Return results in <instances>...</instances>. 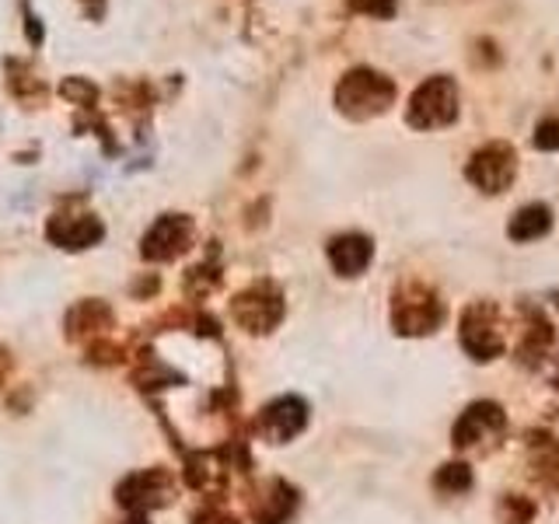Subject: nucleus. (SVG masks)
<instances>
[{"mask_svg": "<svg viewBox=\"0 0 559 524\" xmlns=\"http://www.w3.org/2000/svg\"><path fill=\"white\" fill-rule=\"evenodd\" d=\"M395 102V84L378 70H349L336 84V105L354 119H367L384 112Z\"/></svg>", "mask_w": 559, "mask_h": 524, "instance_id": "1", "label": "nucleus"}, {"mask_svg": "<svg viewBox=\"0 0 559 524\" xmlns=\"http://www.w3.org/2000/svg\"><path fill=\"white\" fill-rule=\"evenodd\" d=\"M459 116V87L451 78H430L409 98V127L437 130Z\"/></svg>", "mask_w": 559, "mask_h": 524, "instance_id": "2", "label": "nucleus"}, {"mask_svg": "<svg viewBox=\"0 0 559 524\" xmlns=\"http://www.w3.org/2000/svg\"><path fill=\"white\" fill-rule=\"evenodd\" d=\"M116 497L130 514H147L154 507H165L175 500V479L168 468H144L122 479Z\"/></svg>", "mask_w": 559, "mask_h": 524, "instance_id": "3", "label": "nucleus"}, {"mask_svg": "<svg viewBox=\"0 0 559 524\" xmlns=\"http://www.w3.org/2000/svg\"><path fill=\"white\" fill-rule=\"evenodd\" d=\"M444 311L441 301L433 297V290L409 284L395 294V329L402 336H424V332H433L441 325Z\"/></svg>", "mask_w": 559, "mask_h": 524, "instance_id": "4", "label": "nucleus"}, {"mask_svg": "<svg viewBox=\"0 0 559 524\" xmlns=\"http://www.w3.org/2000/svg\"><path fill=\"white\" fill-rule=\"evenodd\" d=\"M231 314L241 329L249 332H270L280 319H284V297L273 284H255L241 290L231 301Z\"/></svg>", "mask_w": 559, "mask_h": 524, "instance_id": "5", "label": "nucleus"}, {"mask_svg": "<svg viewBox=\"0 0 559 524\" xmlns=\"http://www.w3.org/2000/svg\"><path fill=\"white\" fill-rule=\"evenodd\" d=\"M462 346L472 360H493L503 354V336L497 329V311L489 305H472L462 314Z\"/></svg>", "mask_w": 559, "mask_h": 524, "instance_id": "6", "label": "nucleus"}, {"mask_svg": "<svg viewBox=\"0 0 559 524\" xmlns=\"http://www.w3.org/2000/svg\"><path fill=\"white\" fill-rule=\"evenodd\" d=\"M518 171V157H514V147L507 144H486L483 151L472 154L468 162V182L479 186L483 192H503L511 186Z\"/></svg>", "mask_w": 559, "mask_h": 524, "instance_id": "7", "label": "nucleus"}, {"mask_svg": "<svg viewBox=\"0 0 559 524\" xmlns=\"http://www.w3.org/2000/svg\"><path fill=\"white\" fill-rule=\"evenodd\" d=\"M503 430H507V416L497 402H476V406H468L459 424H454V448H462V451L483 448V441L500 437Z\"/></svg>", "mask_w": 559, "mask_h": 524, "instance_id": "8", "label": "nucleus"}, {"mask_svg": "<svg viewBox=\"0 0 559 524\" xmlns=\"http://www.w3.org/2000/svg\"><path fill=\"white\" fill-rule=\"evenodd\" d=\"M305 424H308V406L301 398L287 395V398L270 402V406L259 413L255 430L266 437L270 444H284V441H290V437L301 433Z\"/></svg>", "mask_w": 559, "mask_h": 524, "instance_id": "9", "label": "nucleus"}, {"mask_svg": "<svg viewBox=\"0 0 559 524\" xmlns=\"http://www.w3.org/2000/svg\"><path fill=\"white\" fill-rule=\"evenodd\" d=\"M189 241H192V224H189V217L168 214V217H162L147 231V238H144V259H151V262L175 259V255H182L189 249Z\"/></svg>", "mask_w": 559, "mask_h": 524, "instance_id": "10", "label": "nucleus"}, {"mask_svg": "<svg viewBox=\"0 0 559 524\" xmlns=\"http://www.w3.org/2000/svg\"><path fill=\"white\" fill-rule=\"evenodd\" d=\"M297 507V493L287 486V483H266L259 489V500L252 503V517L259 524H287V517L294 514Z\"/></svg>", "mask_w": 559, "mask_h": 524, "instance_id": "11", "label": "nucleus"}, {"mask_svg": "<svg viewBox=\"0 0 559 524\" xmlns=\"http://www.w3.org/2000/svg\"><path fill=\"white\" fill-rule=\"evenodd\" d=\"M371 241L364 235H343V238H332L329 245V262L332 270L343 273V276H357L367 270V262H371Z\"/></svg>", "mask_w": 559, "mask_h": 524, "instance_id": "12", "label": "nucleus"}, {"mask_svg": "<svg viewBox=\"0 0 559 524\" xmlns=\"http://www.w3.org/2000/svg\"><path fill=\"white\" fill-rule=\"evenodd\" d=\"M49 238L63 249H87L102 238V224L95 217H57L49 224Z\"/></svg>", "mask_w": 559, "mask_h": 524, "instance_id": "13", "label": "nucleus"}, {"mask_svg": "<svg viewBox=\"0 0 559 524\" xmlns=\"http://www.w3.org/2000/svg\"><path fill=\"white\" fill-rule=\"evenodd\" d=\"M112 325V311L105 308L102 301H84L78 305L74 311H70V319H67V336L70 340H92L98 336V332H105Z\"/></svg>", "mask_w": 559, "mask_h": 524, "instance_id": "14", "label": "nucleus"}, {"mask_svg": "<svg viewBox=\"0 0 559 524\" xmlns=\"http://www.w3.org/2000/svg\"><path fill=\"white\" fill-rule=\"evenodd\" d=\"M549 227H552V210L546 203H528L511 217V224H507V235H511L514 241H532L538 235H546Z\"/></svg>", "mask_w": 559, "mask_h": 524, "instance_id": "15", "label": "nucleus"}, {"mask_svg": "<svg viewBox=\"0 0 559 524\" xmlns=\"http://www.w3.org/2000/svg\"><path fill=\"white\" fill-rule=\"evenodd\" d=\"M437 489H441V493H465V489H472L468 465H462V462L444 465L441 472H437Z\"/></svg>", "mask_w": 559, "mask_h": 524, "instance_id": "16", "label": "nucleus"}, {"mask_svg": "<svg viewBox=\"0 0 559 524\" xmlns=\"http://www.w3.org/2000/svg\"><path fill=\"white\" fill-rule=\"evenodd\" d=\"M532 514H535V507H532L528 500H524V497H507V500L500 503V517H503V521H511V524H528Z\"/></svg>", "mask_w": 559, "mask_h": 524, "instance_id": "17", "label": "nucleus"}, {"mask_svg": "<svg viewBox=\"0 0 559 524\" xmlns=\"http://www.w3.org/2000/svg\"><path fill=\"white\" fill-rule=\"evenodd\" d=\"M535 147H538V151H559V119L538 122V130H535Z\"/></svg>", "mask_w": 559, "mask_h": 524, "instance_id": "18", "label": "nucleus"}, {"mask_svg": "<svg viewBox=\"0 0 559 524\" xmlns=\"http://www.w3.org/2000/svg\"><path fill=\"white\" fill-rule=\"evenodd\" d=\"M349 4L364 14H378V17H389L395 11V0H349Z\"/></svg>", "mask_w": 559, "mask_h": 524, "instance_id": "19", "label": "nucleus"}, {"mask_svg": "<svg viewBox=\"0 0 559 524\" xmlns=\"http://www.w3.org/2000/svg\"><path fill=\"white\" fill-rule=\"evenodd\" d=\"M192 524H238V521L231 514H224V511H203V514L192 517Z\"/></svg>", "mask_w": 559, "mask_h": 524, "instance_id": "20", "label": "nucleus"}, {"mask_svg": "<svg viewBox=\"0 0 559 524\" xmlns=\"http://www.w3.org/2000/svg\"><path fill=\"white\" fill-rule=\"evenodd\" d=\"M8 374H11V357H8V349H0V384L8 381Z\"/></svg>", "mask_w": 559, "mask_h": 524, "instance_id": "21", "label": "nucleus"}, {"mask_svg": "<svg viewBox=\"0 0 559 524\" xmlns=\"http://www.w3.org/2000/svg\"><path fill=\"white\" fill-rule=\"evenodd\" d=\"M122 524H147V517H144V514H130Z\"/></svg>", "mask_w": 559, "mask_h": 524, "instance_id": "22", "label": "nucleus"}]
</instances>
